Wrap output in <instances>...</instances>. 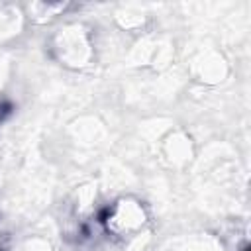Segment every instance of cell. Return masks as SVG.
Wrapping results in <instances>:
<instances>
[{
  "mask_svg": "<svg viewBox=\"0 0 251 251\" xmlns=\"http://www.w3.org/2000/svg\"><path fill=\"white\" fill-rule=\"evenodd\" d=\"M6 112H10V106H8V104H2V102H0V120H2V116H4Z\"/></svg>",
  "mask_w": 251,
  "mask_h": 251,
  "instance_id": "6da1fadb",
  "label": "cell"
}]
</instances>
